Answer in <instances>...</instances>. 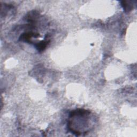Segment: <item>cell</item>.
<instances>
[{"label":"cell","mask_w":137,"mask_h":137,"mask_svg":"<svg viewBox=\"0 0 137 137\" xmlns=\"http://www.w3.org/2000/svg\"><path fill=\"white\" fill-rule=\"evenodd\" d=\"M47 45V42L45 41H41V42L38 43V45H36V48H38V51H42L46 48Z\"/></svg>","instance_id":"obj_1"}]
</instances>
